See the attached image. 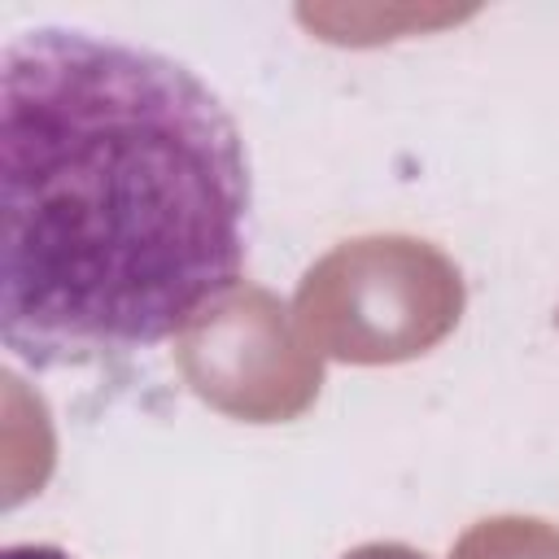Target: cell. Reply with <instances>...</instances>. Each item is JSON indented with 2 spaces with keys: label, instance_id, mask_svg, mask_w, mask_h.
I'll list each match as a JSON object with an SVG mask.
<instances>
[{
  "label": "cell",
  "instance_id": "obj_2",
  "mask_svg": "<svg viewBox=\"0 0 559 559\" xmlns=\"http://www.w3.org/2000/svg\"><path fill=\"white\" fill-rule=\"evenodd\" d=\"M0 559H74L61 546H44V542H22V546H4Z\"/></svg>",
  "mask_w": 559,
  "mask_h": 559
},
{
  "label": "cell",
  "instance_id": "obj_1",
  "mask_svg": "<svg viewBox=\"0 0 559 559\" xmlns=\"http://www.w3.org/2000/svg\"><path fill=\"white\" fill-rule=\"evenodd\" d=\"M240 127L183 61L83 26L0 48V336L35 371L183 336L240 284Z\"/></svg>",
  "mask_w": 559,
  "mask_h": 559
}]
</instances>
